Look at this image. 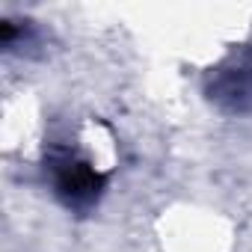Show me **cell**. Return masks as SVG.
Here are the masks:
<instances>
[{"instance_id": "obj_2", "label": "cell", "mask_w": 252, "mask_h": 252, "mask_svg": "<svg viewBox=\"0 0 252 252\" xmlns=\"http://www.w3.org/2000/svg\"><path fill=\"white\" fill-rule=\"evenodd\" d=\"M208 98L228 113H252V60L217 68L208 80Z\"/></svg>"}, {"instance_id": "obj_1", "label": "cell", "mask_w": 252, "mask_h": 252, "mask_svg": "<svg viewBox=\"0 0 252 252\" xmlns=\"http://www.w3.org/2000/svg\"><path fill=\"white\" fill-rule=\"evenodd\" d=\"M48 169L54 178V193L68 211H89L104 193V175L71 152H54L48 158Z\"/></svg>"}]
</instances>
